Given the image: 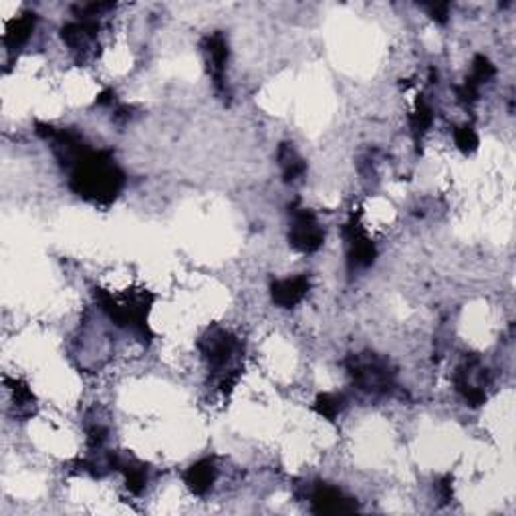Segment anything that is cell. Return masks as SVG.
Here are the masks:
<instances>
[{
    "instance_id": "obj_5",
    "label": "cell",
    "mask_w": 516,
    "mask_h": 516,
    "mask_svg": "<svg viewBox=\"0 0 516 516\" xmlns=\"http://www.w3.org/2000/svg\"><path fill=\"white\" fill-rule=\"evenodd\" d=\"M289 244L301 255H313L325 242V231L313 210L293 204L289 208Z\"/></svg>"
},
{
    "instance_id": "obj_6",
    "label": "cell",
    "mask_w": 516,
    "mask_h": 516,
    "mask_svg": "<svg viewBox=\"0 0 516 516\" xmlns=\"http://www.w3.org/2000/svg\"><path fill=\"white\" fill-rule=\"evenodd\" d=\"M454 386L456 391L460 393L464 401L472 407H480L486 404V391L490 386L488 370L478 357H466L464 362L458 365L454 373Z\"/></svg>"
},
{
    "instance_id": "obj_12",
    "label": "cell",
    "mask_w": 516,
    "mask_h": 516,
    "mask_svg": "<svg viewBox=\"0 0 516 516\" xmlns=\"http://www.w3.org/2000/svg\"><path fill=\"white\" fill-rule=\"evenodd\" d=\"M218 478L214 458H202L184 472V482L196 496H206Z\"/></svg>"
},
{
    "instance_id": "obj_10",
    "label": "cell",
    "mask_w": 516,
    "mask_h": 516,
    "mask_svg": "<svg viewBox=\"0 0 516 516\" xmlns=\"http://www.w3.org/2000/svg\"><path fill=\"white\" fill-rule=\"evenodd\" d=\"M309 501L310 511L315 514H345L357 511L355 498L347 496L343 490L327 485V482H317V485L309 490Z\"/></svg>"
},
{
    "instance_id": "obj_15",
    "label": "cell",
    "mask_w": 516,
    "mask_h": 516,
    "mask_svg": "<svg viewBox=\"0 0 516 516\" xmlns=\"http://www.w3.org/2000/svg\"><path fill=\"white\" fill-rule=\"evenodd\" d=\"M6 386L13 393L16 417H31L32 414H35L37 398H35V393L31 391L27 383L21 381V380H6Z\"/></svg>"
},
{
    "instance_id": "obj_14",
    "label": "cell",
    "mask_w": 516,
    "mask_h": 516,
    "mask_svg": "<svg viewBox=\"0 0 516 516\" xmlns=\"http://www.w3.org/2000/svg\"><path fill=\"white\" fill-rule=\"evenodd\" d=\"M278 166L283 171V179L286 184H294L307 174V162L301 158L299 152L294 150L293 144H281L276 150Z\"/></svg>"
},
{
    "instance_id": "obj_11",
    "label": "cell",
    "mask_w": 516,
    "mask_h": 516,
    "mask_svg": "<svg viewBox=\"0 0 516 516\" xmlns=\"http://www.w3.org/2000/svg\"><path fill=\"white\" fill-rule=\"evenodd\" d=\"M310 291V278L307 275H297L289 278H278L270 283V299L276 307L293 309L307 297Z\"/></svg>"
},
{
    "instance_id": "obj_16",
    "label": "cell",
    "mask_w": 516,
    "mask_h": 516,
    "mask_svg": "<svg viewBox=\"0 0 516 516\" xmlns=\"http://www.w3.org/2000/svg\"><path fill=\"white\" fill-rule=\"evenodd\" d=\"M433 124V109L432 105L420 97L415 103V109L412 116H409V127H412V134L415 142H420V139L428 134L430 127Z\"/></svg>"
},
{
    "instance_id": "obj_2",
    "label": "cell",
    "mask_w": 516,
    "mask_h": 516,
    "mask_svg": "<svg viewBox=\"0 0 516 516\" xmlns=\"http://www.w3.org/2000/svg\"><path fill=\"white\" fill-rule=\"evenodd\" d=\"M198 349L212 372V380L218 389L228 396L241 380L242 343L232 331L224 327H210L198 341Z\"/></svg>"
},
{
    "instance_id": "obj_21",
    "label": "cell",
    "mask_w": 516,
    "mask_h": 516,
    "mask_svg": "<svg viewBox=\"0 0 516 516\" xmlns=\"http://www.w3.org/2000/svg\"><path fill=\"white\" fill-rule=\"evenodd\" d=\"M425 11L430 13V16L436 22L444 24L448 21V14H450V4L448 3H436V4H425L424 6Z\"/></svg>"
},
{
    "instance_id": "obj_17",
    "label": "cell",
    "mask_w": 516,
    "mask_h": 516,
    "mask_svg": "<svg viewBox=\"0 0 516 516\" xmlns=\"http://www.w3.org/2000/svg\"><path fill=\"white\" fill-rule=\"evenodd\" d=\"M313 409L325 420L333 422L345 409V396H341V393H321V396H317Z\"/></svg>"
},
{
    "instance_id": "obj_4",
    "label": "cell",
    "mask_w": 516,
    "mask_h": 516,
    "mask_svg": "<svg viewBox=\"0 0 516 516\" xmlns=\"http://www.w3.org/2000/svg\"><path fill=\"white\" fill-rule=\"evenodd\" d=\"M345 370L355 388L370 396H389L396 389V370L381 355L354 354L345 359Z\"/></svg>"
},
{
    "instance_id": "obj_20",
    "label": "cell",
    "mask_w": 516,
    "mask_h": 516,
    "mask_svg": "<svg viewBox=\"0 0 516 516\" xmlns=\"http://www.w3.org/2000/svg\"><path fill=\"white\" fill-rule=\"evenodd\" d=\"M105 440H108V428H105V425L97 422L87 425V448L92 450V452H101Z\"/></svg>"
},
{
    "instance_id": "obj_8",
    "label": "cell",
    "mask_w": 516,
    "mask_h": 516,
    "mask_svg": "<svg viewBox=\"0 0 516 516\" xmlns=\"http://www.w3.org/2000/svg\"><path fill=\"white\" fill-rule=\"evenodd\" d=\"M202 53L206 59L208 75L212 77V85H214L216 93L220 97L228 95L226 87V67L228 57H231V48H228V39L224 32H212V35L202 39Z\"/></svg>"
},
{
    "instance_id": "obj_22",
    "label": "cell",
    "mask_w": 516,
    "mask_h": 516,
    "mask_svg": "<svg viewBox=\"0 0 516 516\" xmlns=\"http://www.w3.org/2000/svg\"><path fill=\"white\" fill-rule=\"evenodd\" d=\"M436 488H438V494L442 498V504H446V503L452 501V477L442 478L436 485Z\"/></svg>"
},
{
    "instance_id": "obj_3",
    "label": "cell",
    "mask_w": 516,
    "mask_h": 516,
    "mask_svg": "<svg viewBox=\"0 0 516 516\" xmlns=\"http://www.w3.org/2000/svg\"><path fill=\"white\" fill-rule=\"evenodd\" d=\"M95 299L111 323H116L118 327H126V329L134 331L144 341L152 339L147 315H150L155 297L150 291H127L121 294V297H116V294H111L105 289H95Z\"/></svg>"
},
{
    "instance_id": "obj_18",
    "label": "cell",
    "mask_w": 516,
    "mask_h": 516,
    "mask_svg": "<svg viewBox=\"0 0 516 516\" xmlns=\"http://www.w3.org/2000/svg\"><path fill=\"white\" fill-rule=\"evenodd\" d=\"M494 75H496V67L493 65V61H490L485 55H477L472 61L470 75L466 77V81H468L470 85L480 89L482 85H486L490 79H494Z\"/></svg>"
},
{
    "instance_id": "obj_7",
    "label": "cell",
    "mask_w": 516,
    "mask_h": 516,
    "mask_svg": "<svg viewBox=\"0 0 516 516\" xmlns=\"http://www.w3.org/2000/svg\"><path fill=\"white\" fill-rule=\"evenodd\" d=\"M343 242H345L347 250V268L349 273H355V270L370 268L375 258H378V249H375V242L372 241V236L367 234L365 226L362 224L359 216H351L345 226H343Z\"/></svg>"
},
{
    "instance_id": "obj_9",
    "label": "cell",
    "mask_w": 516,
    "mask_h": 516,
    "mask_svg": "<svg viewBox=\"0 0 516 516\" xmlns=\"http://www.w3.org/2000/svg\"><path fill=\"white\" fill-rule=\"evenodd\" d=\"M101 24L97 19H77L67 22L61 29V37L73 53L79 55V61H85L87 57H95L93 47L100 37Z\"/></svg>"
},
{
    "instance_id": "obj_13",
    "label": "cell",
    "mask_w": 516,
    "mask_h": 516,
    "mask_svg": "<svg viewBox=\"0 0 516 516\" xmlns=\"http://www.w3.org/2000/svg\"><path fill=\"white\" fill-rule=\"evenodd\" d=\"M37 27V14L35 13H24L19 19L11 21L4 35V47L8 53L19 51L21 47L29 43V39Z\"/></svg>"
},
{
    "instance_id": "obj_1",
    "label": "cell",
    "mask_w": 516,
    "mask_h": 516,
    "mask_svg": "<svg viewBox=\"0 0 516 516\" xmlns=\"http://www.w3.org/2000/svg\"><path fill=\"white\" fill-rule=\"evenodd\" d=\"M65 170L69 171L71 190L95 206H109L126 186L124 170L118 166L109 150H93L89 145Z\"/></svg>"
},
{
    "instance_id": "obj_19",
    "label": "cell",
    "mask_w": 516,
    "mask_h": 516,
    "mask_svg": "<svg viewBox=\"0 0 516 516\" xmlns=\"http://www.w3.org/2000/svg\"><path fill=\"white\" fill-rule=\"evenodd\" d=\"M454 142H456L458 150H460L464 155H470L478 150L480 137L477 134V129H474L470 124H464L454 129Z\"/></svg>"
}]
</instances>
